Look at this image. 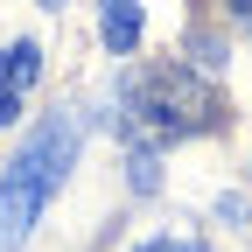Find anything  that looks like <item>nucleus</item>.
Here are the masks:
<instances>
[{"mask_svg":"<svg viewBox=\"0 0 252 252\" xmlns=\"http://www.w3.org/2000/svg\"><path fill=\"white\" fill-rule=\"evenodd\" d=\"M77 140H84V119L70 105L49 112L35 133L21 140V154L7 161V175H0V252L28 245V231L42 224L49 196L63 189V175H70V161H77Z\"/></svg>","mask_w":252,"mask_h":252,"instance_id":"nucleus-1","label":"nucleus"},{"mask_svg":"<svg viewBox=\"0 0 252 252\" xmlns=\"http://www.w3.org/2000/svg\"><path fill=\"white\" fill-rule=\"evenodd\" d=\"M140 112V126H154L161 140H182V133H203V126H217V98L182 70V63H161V70H147L133 84V98H126Z\"/></svg>","mask_w":252,"mask_h":252,"instance_id":"nucleus-2","label":"nucleus"},{"mask_svg":"<svg viewBox=\"0 0 252 252\" xmlns=\"http://www.w3.org/2000/svg\"><path fill=\"white\" fill-rule=\"evenodd\" d=\"M98 35L112 56H133L140 49V0H98Z\"/></svg>","mask_w":252,"mask_h":252,"instance_id":"nucleus-3","label":"nucleus"},{"mask_svg":"<svg viewBox=\"0 0 252 252\" xmlns=\"http://www.w3.org/2000/svg\"><path fill=\"white\" fill-rule=\"evenodd\" d=\"M35 77H42V49H35V42H14V49H0V84L28 91Z\"/></svg>","mask_w":252,"mask_h":252,"instance_id":"nucleus-4","label":"nucleus"},{"mask_svg":"<svg viewBox=\"0 0 252 252\" xmlns=\"http://www.w3.org/2000/svg\"><path fill=\"white\" fill-rule=\"evenodd\" d=\"M161 182V168H154V154H133V189H154Z\"/></svg>","mask_w":252,"mask_h":252,"instance_id":"nucleus-5","label":"nucleus"},{"mask_svg":"<svg viewBox=\"0 0 252 252\" xmlns=\"http://www.w3.org/2000/svg\"><path fill=\"white\" fill-rule=\"evenodd\" d=\"M14 119H21V91H14V84H0V126H14Z\"/></svg>","mask_w":252,"mask_h":252,"instance_id":"nucleus-6","label":"nucleus"},{"mask_svg":"<svg viewBox=\"0 0 252 252\" xmlns=\"http://www.w3.org/2000/svg\"><path fill=\"white\" fill-rule=\"evenodd\" d=\"M140 252H203V245H182V238H154V245H140Z\"/></svg>","mask_w":252,"mask_h":252,"instance_id":"nucleus-7","label":"nucleus"},{"mask_svg":"<svg viewBox=\"0 0 252 252\" xmlns=\"http://www.w3.org/2000/svg\"><path fill=\"white\" fill-rule=\"evenodd\" d=\"M231 14H238V21H245V28H252V0H231Z\"/></svg>","mask_w":252,"mask_h":252,"instance_id":"nucleus-8","label":"nucleus"}]
</instances>
